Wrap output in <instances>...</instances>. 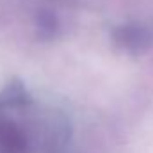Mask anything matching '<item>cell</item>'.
I'll use <instances>...</instances> for the list:
<instances>
[{"label":"cell","instance_id":"6da1fadb","mask_svg":"<svg viewBox=\"0 0 153 153\" xmlns=\"http://www.w3.org/2000/svg\"><path fill=\"white\" fill-rule=\"evenodd\" d=\"M0 153H61L59 132L34 137L23 125L0 114Z\"/></svg>","mask_w":153,"mask_h":153},{"label":"cell","instance_id":"7a4b0ae2","mask_svg":"<svg viewBox=\"0 0 153 153\" xmlns=\"http://www.w3.org/2000/svg\"><path fill=\"white\" fill-rule=\"evenodd\" d=\"M116 39L121 46H125L132 52H137L150 45V32L143 27L128 25V27H121L116 30Z\"/></svg>","mask_w":153,"mask_h":153}]
</instances>
